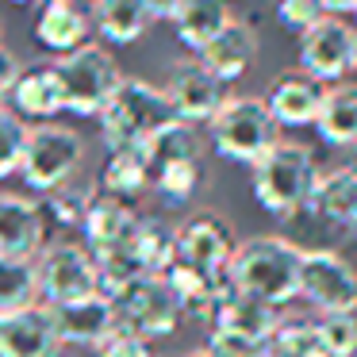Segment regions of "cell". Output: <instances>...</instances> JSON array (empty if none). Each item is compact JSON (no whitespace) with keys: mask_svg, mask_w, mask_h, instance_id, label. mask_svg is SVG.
I'll return each mask as SVG.
<instances>
[{"mask_svg":"<svg viewBox=\"0 0 357 357\" xmlns=\"http://www.w3.org/2000/svg\"><path fill=\"white\" fill-rule=\"evenodd\" d=\"M300 261L303 250L296 242L280 238V234H257V238L238 242L227 280L238 292L254 296L269 307H280L300 296Z\"/></svg>","mask_w":357,"mask_h":357,"instance_id":"obj_1","label":"cell"},{"mask_svg":"<svg viewBox=\"0 0 357 357\" xmlns=\"http://www.w3.org/2000/svg\"><path fill=\"white\" fill-rule=\"evenodd\" d=\"M250 169H254V177H250L254 181V200L277 219H292L300 211H307L315 185L323 177L315 154L303 142H284V139Z\"/></svg>","mask_w":357,"mask_h":357,"instance_id":"obj_2","label":"cell"},{"mask_svg":"<svg viewBox=\"0 0 357 357\" xmlns=\"http://www.w3.org/2000/svg\"><path fill=\"white\" fill-rule=\"evenodd\" d=\"M96 119H100V139L108 154H116V150H139L158 127L173 119V108L158 85L142 77H123Z\"/></svg>","mask_w":357,"mask_h":357,"instance_id":"obj_3","label":"cell"},{"mask_svg":"<svg viewBox=\"0 0 357 357\" xmlns=\"http://www.w3.org/2000/svg\"><path fill=\"white\" fill-rule=\"evenodd\" d=\"M280 127L269 116L261 96H227L215 119L208 123L211 146L223 162H242L254 165L280 142Z\"/></svg>","mask_w":357,"mask_h":357,"instance_id":"obj_4","label":"cell"},{"mask_svg":"<svg viewBox=\"0 0 357 357\" xmlns=\"http://www.w3.org/2000/svg\"><path fill=\"white\" fill-rule=\"evenodd\" d=\"M58 77H62L66 89V112L81 119H96L104 112V104L112 100V93L123 81V70L119 62L108 54V47L100 43H85V47L70 50L54 62Z\"/></svg>","mask_w":357,"mask_h":357,"instance_id":"obj_5","label":"cell"},{"mask_svg":"<svg viewBox=\"0 0 357 357\" xmlns=\"http://www.w3.org/2000/svg\"><path fill=\"white\" fill-rule=\"evenodd\" d=\"M85 162V139L66 123H35L27 139V154L20 165V177L35 196H47L66 188L77 177Z\"/></svg>","mask_w":357,"mask_h":357,"instance_id":"obj_6","label":"cell"},{"mask_svg":"<svg viewBox=\"0 0 357 357\" xmlns=\"http://www.w3.org/2000/svg\"><path fill=\"white\" fill-rule=\"evenodd\" d=\"M35 269H39V300L47 307H62V303H73V300L100 296L96 257L85 250V242L50 238L43 246V254L35 257Z\"/></svg>","mask_w":357,"mask_h":357,"instance_id":"obj_7","label":"cell"},{"mask_svg":"<svg viewBox=\"0 0 357 357\" xmlns=\"http://www.w3.org/2000/svg\"><path fill=\"white\" fill-rule=\"evenodd\" d=\"M112 303H116L119 326H127V331L142 334V338H150V342L169 338V334L181 326V319H185V311H181L173 288L165 284L162 277H139L131 288H123Z\"/></svg>","mask_w":357,"mask_h":357,"instance_id":"obj_8","label":"cell"},{"mask_svg":"<svg viewBox=\"0 0 357 357\" xmlns=\"http://www.w3.org/2000/svg\"><path fill=\"white\" fill-rule=\"evenodd\" d=\"M300 70L323 85H338L357 70V27L338 16H323L307 35H300Z\"/></svg>","mask_w":357,"mask_h":357,"instance_id":"obj_9","label":"cell"},{"mask_svg":"<svg viewBox=\"0 0 357 357\" xmlns=\"http://www.w3.org/2000/svg\"><path fill=\"white\" fill-rule=\"evenodd\" d=\"M165 100L173 108V119L196 127V123H211L215 112L227 100V85L200 62V58H185V62L169 66V81H165Z\"/></svg>","mask_w":357,"mask_h":357,"instance_id":"obj_10","label":"cell"},{"mask_svg":"<svg viewBox=\"0 0 357 357\" xmlns=\"http://www.w3.org/2000/svg\"><path fill=\"white\" fill-rule=\"evenodd\" d=\"M300 296L319 307V315L357 307V269L334 250H303Z\"/></svg>","mask_w":357,"mask_h":357,"instance_id":"obj_11","label":"cell"},{"mask_svg":"<svg viewBox=\"0 0 357 357\" xmlns=\"http://www.w3.org/2000/svg\"><path fill=\"white\" fill-rule=\"evenodd\" d=\"M234 250H238L234 227L219 211H196L177 227V261L204 269L211 277H227Z\"/></svg>","mask_w":357,"mask_h":357,"instance_id":"obj_12","label":"cell"},{"mask_svg":"<svg viewBox=\"0 0 357 357\" xmlns=\"http://www.w3.org/2000/svg\"><path fill=\"white\" fill-rule=\"evenodd\" d=\"M0 357H62L54 315L43 300L4 315V323H0Z\"/></svg>","mask_w":357,"mask_h":357,"instance_id":"obj_13","label":"cell"},{"mask_svg":"<svg viewBox=\"0 0 357 357\" xmlns=\"http://www.w3.org/2000/svg\"><path fill=\"white\" fill-rule=\"evenodd\" d=\"M323 96H326L323 81H315L303 70H284L273 77L269 93H265V108L277 119V127H315Z\"/></svg>","mask_w":357,"mask_h":357,"instance_id":"obj_14","label":"cell"},{"mask_svg":"<svg viewBox=\"0 0 357 357\" xmlns=\"http://www.w3.org/2000/svg\"><path fill=\"white\" fill-rule=\"evenodd\" d=\"M93 35V8L85 0H43L39 16H35V43L47 47L50 54H70L85 47Z\"/></svg>","mask_w":357,"mask_h":357,"instance_id":"obj_15","label":"cell"},{"mask_svg":"<svg viewBox=\"0 0 357 357\" xmlns=\"http://www.w3.org/2000/svg\"><path fill=\"white\" fill-rule=\"evenodd\" d=\"M50 242L47 219L39 200H27L16 192H0V254L8 257H39Z\"/></svg>","mask_w":357,"mask_h":357,"instance_id":"obj_16","label":"cell"},{"mask_svg":"<svg viewBox=\"0 0 357 357\" xmlns=\"http://www.w3.org/2000/svg\"><path fill=\"white\" fill-rule=\"evenodd\" d=\"M54 315V331H58V342L66 346H100L112 331L119 326V315H116V303L104 300V296H89V300H73V303H62V307H50Z\"/></svg>","mask_w":357,"mask_h":357,"instance_id":"obj_17","label":"cell"},{"mask_svg":"<svg viewBox=\"0 0 357 357\" xmlns=\"http://www.w3.org/2000/svg\"><path fill=\"white\" fill-rule=\"evenodd\" d=\"M135 223H139V211L131 200H119L96 188V196L89 200L85 219H81V234H85V250L89 254H108V250L123 246L131 238Z\"/></svg>","mask_w":357,"mask_h":357,"instance_id":"obj_18","label":"cell"},{"mask_svg":"<svg viewBox=\"0 0 357 357\" xmlns=\"http://www.w3.org/2000/svg\"><path fill=\"white\" fill-rule=\"evenodd\" d=\"M8 100H12V108H16L20 119H31V123H54V116L66 112V89H62V77H58L54 62L24 70Z\"/></svg>","mask_w":357,"mask_h":357,"instance_id":"obj_19","label":"cell"},{"mask_svg":"<svg viewBox=\"0 0 357 357\" xmlns=\"http://www.w3.org/2000/svg\"><path fill=\"white\" fill-rule=\"evenodd\" d=\"M196 58H200V62L208 66L223 85H231V81L246 77V70L254 66V58H257V31L246 24V20H231V24H227Z\"/></svg>","mask_w":357,"mask_h":357,"instance_id":"obj_20","label":"cell"},{"mask_svg":"<svg viewBox=\"0 0 357 357\" xmlns=\"http://www.w3.org/2000/svg\"><path fill=\"white\" fill-rule=\"evenodd\" d=\"M277 323H280L277 307L238 292V288H227L223 300L215 303V315H211V326H215V331L246 334V338H257V342L269 338V334L277 331Z\"/></svg>","mask_w":357,"mask_h":357,"instance_id":"obj_21","label":"cell"},{"mask_svg":"<svg viewBox=\"0 0 357 357\" xmlns=\"http://www.w3.org/2000/svg\"><path fill=\"white\" fill-rule=\"evenodd\" d=\"M154 24L146 0H93V27L112 47H131Z\"/></svg>","mask_w":357,"mask_h":357,"instance_id":"obj_22","label":"cell"},{"mask_svg":"<svg viewBox=\"0 0 357 357\" xmlns=\"http://www.w3.org/2000/svg\"><path fill=\"white\" fill-rule=\"evenodd\" d=\"M231 20L234 16H231V8H227V0H185L169 24H173V31H177L181 47L200 54Z\"/></svg>","mask_w":357,"mask_h":357,"instance_id":"obj_23","label":"cell"},{"mask_svg":"<svg viewBox=\"0 0 357 357\" xmlns=\"http://www.w3.org/2000/svg\"><path fill=\"white\" fill-rule=\"evenodd\" d=\"M315 131L326 146L354 150L357 146V85H334L326 89L323 108H319Z\"/></svg>","mask_w":357,"mask_h":357,"instance_id":"obj_24","label":"cell"},{"mask_svg":"<svg viewBox=\"0 0 357 357\" xmlns=\"http://www.w3.org/2000/svg\"><path fill=\"white\" fill-rule=\"evenodd\" d=\"M127 250L139 257V265L154 277H162L169 269V261L177 257V227H169L162 215H139Z\"/></svg>","mask_w":357,"mask_h":357,"instance_id":"obj_25","label":"cell"},{"mask_svg":"<svg viewBox=\"0 0 357 357\" xmlns=\"http://www.w3.org/2000/svg\"><path fill=\"white\" fill-rule=\"evenodd\" d=\"M307 208H315L323 219L342 223V227H349V231L357 234V177L346 173V169L323 173Z\"/></svg>","mask_w":357,"mask_h":357,"instance_id":"obj_26","label":"cell"},{"mask_svg":"<svg viewBox=\"0 0 357 357\" xmlns=\"http://www.w3.org/2000/svg\"><path fill=\"white\" fill-rule=\"evenodd\" d=\"M142 158H146L150 173H158L162 165H173V162H188V158H204V146H200V135L196 127L181 123V119H169L165 127H158L146 142H142Z\"/></svg>","mask_w":357,"mask_h":357,"instance_id":"obj_27","label":"cell"},{"mask_svg":"<svg viewBox=\"0 0 357 357\" xmlns=\"http://www.w3.org/2000/svg\"><path fill=\"white\" fill-rule=\"evenodd\" d=\"M150 188V165L142 158V150H116L108 154L100 169V192L119 196V200H139Z\"/></svg>","mask_w":357,"mask_h":357,"instance_id":"obj_28","label":"cell"},{"mask_svg":"<svg viewBox=\"0 0 357 357\" xmlns=\"http://www.w3.org/2000/svg\"><path fill=\"white\" fill-rule=\"evenodd\" d=\"M39 303V269L35 257H8L0 254V311H20Z\"/></svg>","mask_w":357,"mask_h":357,"instance_id":"obj_29","label":"cell"},{"mask_svg":"<svg viewBox=\"0 0 357 357\" xmlns=\"http://www.w3.org/2000/svg\"><path fill=\"white\" fill-rule=\"evenodd\" d=\"M265 357H326V346L319 338L315 319L280 315L277 331L265 338Z\"/></svg>","mask_w":357,"mask_h":357,"instance_id":"obj_30","label":"cell"},{"mask_svg":"<svg viewBox=\"0 0 357 357\" xmlns=\"http://www.w3.org/2000/svg\"><path fill=\"white\" fill-rule=\"evenodd\" d=\"M96 196V185H66L58 192H47L39 196V211L47 219V231H81V219H85V208L89 200Z\"/></svg>","mask_w":357,"mask_h":357,"instance_id":"obj_31","label":"cell"},{"mask_svg":"<svg viewBox=\"0 0 357 357\" xmlns=\"http://www.w3.org/2000/svg\"><path fill=\"white\" fill-rule=\"evenodd\" d=\"M204 185V158H188V162L162 165L158 173H150V188L162 196L165 204H188Z\"/></svg>","mask_w":357,"mask_h":357,"instance_id":"obj_32","label":"cell"},{"mask_svg":"<svg viewBox=\"0 0 357 357\" xmlns=\"http://www.w3.org/2000/svg\"><path fill=\"white\" fill-rule=\"evenodd\" d=\"M315 326L326 346V357H357V307L326 311L315 319Z\"/></svg>","mask_w":357,"mask_h":357,"instance_id":"obj_33","label":"cell"},{"mask_svg":"<svg viewBox=\"0 0 357 357\" xmlns=\"http://www.w3.org/2000/svg\"><path fill=\"white\" fill-rule=\"evenodd\" d=\"M27 139H31V123L8 108L0 112V181L20 173L24 154H27Z\"/></svg>","mask_w":357,"mask_h":357,"instance_id":"obj_34","label":"cell"},{"mask_svg":"<svg viewBox=\"0 0 357 357\" xmlns=\"http://www.w3.org/2000/svg\"><path fill=\"white\" fill-rule=\"evenodd\" d=\"M273 12H277L280 27L292 35H307L319 20L326 16L319 0H273Z\"/></svg>","mask_w":357,"mask_h":357,"instance_id":"obj_35","label":"cell"},{"mask_svg":"<svg viewBox=\"0 0 357 357\" xmlns=\"http://www.w3.org/2000/svg\"><path fill=\"white\" fill-rule=\"evenodd\" d=\"M204 349L211 357H265V342L246 338V334H231V331H215V326H211Z\"/></svg>","mask_w":357,"mask_h":357,"instance_id":"obj_36","label":"cell"},{"mask_svg":"<svg viewBox=\"0 0 357 357\" xmlns=\"http://www.w3.org/2000/svg\"><path fill=\"white\" fill-rule=\"evenodd\" d=\"M96 357H158V354H154V346H150V338L127 331V326H116V331L96 346Z\"/></svg>","mask_w":357,"mask_h":357,"instance_id":"obj_37","label":"cell"},{"mask_svg":"<svg viewBox=\"0 0 357 357\" xmlns=\"http://www.w3.org/2000/svg\"><path fill=\"white\" fill-rule=\"evenodd\" d=\"M20 73H24L20 58L12 54L8 47H0V100H4V96H12V89H16Z\"/></svg>","mask_w":357,"mask_h":357,"instance_id":"obj_38","label":"cell"},{"mask_svg":"<svg viewBox=\"0 0 357 357\" xmlns=\"http://www.w3.org/2000/svg\"><path fill=\"white\" fill-rule=\"evenodd\" d=\"M181 4H185V0H146V8H150L154 20H173Z\"/></svg>","mask_w":357,"mask_h":357,"instance_id":"obj_39","label":"cell"},{"mask_svg":"<svg viewBox=\"0 0 357 357\" xmlns=\"http://www.w3.org/2000/svg\"><path fill=\"white\" fill-rule=\"evenodd\" d=\"M326 16H342V12H357V0H319Z\"/></svg>","mask_w":357,"mask_h":357,"instance_id":"obj_40","label":"cell"},{"mask_svg":"<svg viewBox=\"0 0 357 357\" xmlns=\"http://www.w3.org/2000/svg\"><path fill=\"white\" fill-rule=\"evenodd\" d=\"M342 169L357 177V146H354V150H346V165H342Z\"/></svg>","mask_w":357,"mask_h":357,"instance_id":"obj_41","label":"cell"},{"mask_svg":"<svg viewBox=\"0 0 357 357\" xmlns=\"http://www.w3.org/2000/svg\"><path fill=\"white\" fill-rule=\"evenodd\" d=\"M185 357H211L208 349H192V354H185Z\"/></svg>","mask_w":357,"mask_h":357,"instance_id":"obj_42","label":"cell"},{"mask_svg":"<svg viewBox=\"0 0 357 357\" xmlns=\"http://www.w3.org/2000/svg\"><path fill=\"white\" fill-rule=\"evenodd\" d=\"M12 4H43V0H12Z\"/></svg>","mask_w":357,"mask_h":357,"instance_id":"obj_43","label":"cell"},{"mask_svg":"<svg viewBox=\"0 0 357 357\" xmlns=\"http://www.w3.org/2000/svg\"><path fill=\"white\" fill-rule=\"evenodd\" d=\"M0 47H4V20H0Z\"/></svg>","mask_w":357,"mask_h":357,"instance_id":"obj_44","label":"cell"},{"mask_svg":"<svg viewBox=\"0 0 357 357\" xmlns=\"http://www.w3.org/2000/svg\"><path fill=\"white\" fill-rule=\"evenodd\" d=\"M0 323H4V311H0Z\"/></svg>","mask_w":357,"mask_h":357,"instance_id":"obj_45","label":"cell"},{"mask_svg":"<svg viewBox=\"0 0 357 357\" xmlns=\"http://www.w3.org/2000/svg\"><path fill=\"white\" fill-rule=\"evenodd\" d=\"M0 112H4V104H0Z\"/></svg>","mask_w":357,"mask_h":357,"instance_id":"obj_46","label":"cell"},{"mask_svg":"<svg viewBox=\"0 0 357 357\" xmlns=\"http://www.w3.org/2000/svg\"><path fill=\"white\" fill-rule=\"evenodd\" d=\"M354 16H357V12H354Z\"/></svg>","mask_w":357,"mask_h":357,"instance_id":"obj_47","label":"cell"}]
</instances>
